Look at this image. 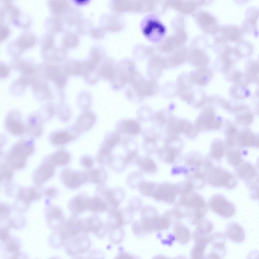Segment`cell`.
I'll return each instance as SVG.
<instances>
[{"instance_id": "obj_1", "label": "cell", "mask_w": 259, "mask_h": 259, "mask_svg": "<svg viewBox=\"0 0 259 259\" xmlns=\"http://www.w3.org/2000/svg\"><path fill=\"white\" fill-rule=\"evenodd\" d=\"M208 181L211 186L232 189L236 186L237 179L232 174L220 166H214L208 172Z\"/></svg>"}, {"instance_id": "obj_2", "label": "cell", "mask_w": 259, "mask_h": 259, "mask_svg": "<svg viewBox=\"0 0 259 259\" xmlns=\"http://www.w3.org/2000/svg\"><path fill=\"white\" fill-rule=\"evenodd\" d=\"M137 71L134 63L128 60H124L115 66L114 78L111 81L115 90L123 88L129 82Z\"/></svg>"}, {"instance_id": "obj_3", "label": "cell", "mask_w": 259, "mask_h": 259, "mask_svg": "<svg viewBox=\"0 0 259 259\" xmlns=\"http://www.w3.org/2000/svg\"><path fill=\"white\" fill-rule=\"evenodd\" d=\"M129 83L136 96L139 98L152 96L158 91V85L155 80H146L137 71Z\"/></svg>"}, {"instance_id": "obj_4", "label": "cell", "mask_w": 259, "mask_h": 259, "mask_svg": "<svg viewBox=\"0 0 259 259\" xmlns=\"http://www.w3.org/2000/svg\"><path fill=\"white\" fill-rule=\"evenodd\" d=\"M34 146L30 141L22 140L14 145L9 154L11 165L15 168H20L25 165V159L33 152Z\"/></svg>"}, {"instance_id": "obj_5", "label": "cell", "mask_w": 259, "mask_h": 259, "mask_svg": "<svg viewBox=\"0 0 259 259\" xmlns=\"http://www.w3.org/2000/svg\"><path fill=\"white\" fill-rule=\"evenodd\" d=\"M208 205L212 211L224 218L231 217L235 212L234 204L220 194L212 196L209 199Z\"/></svg>"}, {"instance_id": "obj_6", "label": "cell", "mask_w": 259, "mask_h": 259, "mask_svg": "<svg viewBox=\"0 0 259 259\" xmlns=\"http://www.w3.org/2000/svg\"><path fill=\"white\" fill-rule=\"evenodd\" d=\"M91 245L90 240L86 234L80 233L66 239L64 245L68 254L75 256L87 251Z\"/></svg>"}, {"instance_id": "obj_7", "label": "cell", "mask_w": 259, "mask_h": 259, "mask_svg": "<svg viewBox=\"0 0 259 259\" xmlns=\"http://www.w3.org/2000/svg\"><path fill=\"white\" fill-rule=\"evenodd\" d=\"M236 176L243 180L249 189L258 186V175L254 166L247 161L242 162L235 167Z\"/></svg>"}, {"instance_id": "obj_8", "label": "cell", "mask_w": 259, "mask_h": 259, "mask_svg": "<svg viewBox=\"0 0 259 259\" xmlns=\"http://www.w3.org/2000/svg\"><path fill=\"white\" fill-rule=\"evenodd\" d=\"M242 31L239 28L232 25L219 26L214 35L216 45L225 46L229 42L238 41L241 40Z\"/></svg>"}, {"instance_id": "obj_9", "label": "cell", "mask_w": 259, "mask_h": 259, "mask_svg": "<svg viewBox=\"0 0 259 259\" xmlns=\"http://www.w3.org/2000/svg\"><path fill=\"white\" fill-rule=\"evenodd\" d=\"M226 237L223 233L216 232L210 234L209 244L210 245V252L206 257L208 258H222L226 255L225 246Z\"/></svg>"}, {"instance_id": "obj_10", "label": "cell", "mask_w": 259, "mask_h": 259, "mask_svg": "<svg viewBox=\"0 0 259 259\" xmlns=\"http://www.w3.org/2000/svg\"><path fill=\"white\" fill-rule=\"evenodd\" d=\"M140 222L144 232L159 230L160 219L152 207L146 206L141 209Z\"/></svg>"}, {"instance_id": "obj_11", "label": "cell", "mask_w": 259, "mask_h": 259, "mask_svg": "<svg viewBox=\"0 0 259 259\" xmlns=\"http://www.w3.org/2000/svg\"><path fill=\"white\" fill-rule=\"evenodd\" d=\"M83 219L72 215L65 221L59 230L66 240L80 233H83Z\"/></svg>"}, {"instance_id": "obj_12", "label": "cell", "mask_w": 259, "mask_h": 259, "mask_svg": "<svg viewBox=\"0 0 259 259\" xmlns=\"http://www.w3.org/2000/svg\"><path fill=\"white\" fill-rule=\"evenodd\" d=\"M61 177L64 185L72 189L77 188L87 182L85 172L75 171L68 168L63 170Z\"/></svg>"}, {"instance_id": "obj_13", "label": "cell", "mask_w": 259, "mask_h": 259, "mask_svg": "<svg viewBox=\"0 0 259 259\" xmlns=\"http://www.w3.org/2000/svg\"><path fill=\"white\" fill-rule=\"evenodd\" d=\"M85 222L87 232H91L100 238H103L109 230L107 223H103L95 213L86 218Z\"/></svg>"}, {"instance_id": "obj_14", "label": "cell", "mask_w": 259, "mask_h": 259, "mask_svg": "<svg viewBox=\"0 0 259 259\" xmlns=\"http://www.w3.org/2000/svg\"><path fill=\"white\" fill-rule=\"evenodd\" d=\"M79 135L72 126L53 132L50 136V140L54 145L60 146L75 139Z\"/></svg>"}, {"instance_id": "obj_15", "label": "cell", "mask_w": 259, "mask_h": 259, "mask_svg": "<svg viewBox=\"0 0 259 259\" xmlns=\"http://www.w3.org/2000/svg\"><path fill=\"white\" fill-rule=\"evenodd\" d=\"M46 222L49 228L54 230H60L65 219L62 211L58 207L50 206L45 211Z\"/></svg>"}, {"instance_id": "obj_16", "label": "cell", "mask_w": 259, "mask_h": 259, "mask_svg": "<svg viewBox=\"0 0 259 259\" xmlns=\"http://www.w3.org/2000/svg\"><path fill=\"white\" fill-rule=\"evenodd\" d=\"M90 198L84 194H80L71 199L68 204V208L72 215L78 216L89 210Z\"/></svg>"}, {"instance_id": "obj_17", "label": "cell", "mask_w": 259, "mask_h": 259, "mask_svg": "<svg viewBox=\"0 0 259 259\" xmlns=\"http://www.w3.org/2000/svg\"><path fill=\"white\" fill-rule=\"evenodd\" d=\"M125 196L124 190L121 187H117L109 189L105 198L107 210L117 209Z\"/></svg>"}, {"instance_id": "obj_18", "label": "cell", "mask_w": 259, "mask_h": 259, "mask_svg": "<svg viewBox=\"0 0 259 259\" xmlns=\"http://www.w3.org/2000/svg\"><path fill=\"white\" fill-rule=\"evenodd\" d=\"M5 125L8 131L13 135H21L25 132L24 126L17 112H11L8 114L5 120Z\"/></svg>"}, {"instance_id": "obj_19", "label": "cell", "mask_w": 259, "mask_h": 259, "mask_svg": "<svg viewBox=\"0 0 259 259\" xmlns=\"http://www.w3.org/2000/svg\"><path fill=\"white\" fill-rule=\"evenodd\" d=\"M96 120V116L93 112L84 111L78 117L73 126L75 130L79 134L91 128Z\"/></svg>"}, {"instance_id": "obj_20", "label": "cell", "mask_w": 259, "mask_h": 259, "mask_svg": "<svg viewBox=\"0 0 259 259\" xmlns=\"http://www.w3.org/2000/svg\"><path fill=\"white\" fill-rule=\"evenodd\" d=\"M224 231L227 237L234 242L241 243L245 239L244 230L237 223L231 222L228 223L225 226Z\"/></svg>"}, {"instance_id": "obj_21", "label": "cell", "mask_w": 259, "mask_h": 259, "mask_svg": "<svg viewBox=\"0 0 259 259\" xmlns=\"http://www.w3.org/2000/svg\"><path fill=\"white\" fill-rule=\"evenodd\" d=\"M1 242L2 251L5 254H8L9 257L15 258L21 255V253L19 251L20 242L16 238L9 235L7 239Z\"/></svg>"}, {"instance_id": "obj_22", "label": "cell", "mask_w": 259, "mask_h": 259, "mask_svg": "<svg viewBox=\"0 0 259 259\" xmlns=\"http://www.w3.org/2000/svg\"><path fill=\"white\" fill-rule=\"evenodd\" d=\"M190 74L194 83L202 86L207 84L213 76L212 71L205 67L196 69Z\"/></svg>"}, {"instance_id": "obj_23", "label": "cell", "mask_w": 259, "mask_h": 259, "mask_svg": "<svg viewBox=\"0 0 259 259\" xmlns=\"http://www.w3.org/2000/svg\"><path fill=\"white\" fill-rule=\"evenodd\" d=\"M147 64L149 76L150 79L155 80L160 76L162 69L165 67L163 59L157 57H150Z\"/></svg>"}, {"instance_id": "obj_24", "label": "cell", "mask_w": 259, "mask_h": 259, "mask_svg": "<svg viewBox=\"0 0 259 259\" xmlns=\"http://www.w3.org/2000/svg\"><path fill=\"white\" fill-rule=\"evenodd\" d=\"M117 129L120 133H125L132 135H137L141 131L139 123L133 119H126L119 122Z\"/></svg>"}, {"instance_id": "obj_25", "label": "cell", "mask_w": 259, "mask_h": 259, "mask_svg": "<svg viewBox=\"0 0 259 259\" xmlns=\"http://www.w3.org/2000/svg\"><path fill=\"white\" fill-rule=\"evenodd\" d=\"M50 163L42 165L37 170L34 175V179L37 183H40L46 181L53 175L54 165Z\"/></svg>"}, {"instance_id": "obj_26", "label": "cell", "mask_w": 259, "mask_h": 259, "mask_svg": "<svg viewBox=\"0 0 259 259\" xmlns=\"http://www.w3.org/2000/svg\"><path fill=\"white\" fill-rule=\"evenodd\" d=\"M85 172L87 182L99 185L104 184L107 177V172L103 168L92 169Z\"/></svg>"}, {"instance_id": "obj_27", "label": "cell", "mask_w": 259, "mask_h": 259, "mask_svg": "<svg viewBox=\"0 0 259 259\" xmlns=\"http://www.w3.org/2000/svg\"><path fill=\"white\" fill-rule=\"evenodd\" d=\"M201 20L205 31L214 35L219 27L216 18L212 14L205 12L202 14Z\"/></svg>"}, {"instance_id": "obj_28", "label": "cell", "mask_w": 259, "mask_h": 259, "mask_svg": "<svg viewBox=\"0 0 259 259\" xmlns=\"http://www.w3.org/2000/svg\"><path fill=\"white\" fill-rule=\"evenodd\" d=\"M213 228V224L210 221L206 219L202 220L199 223L195 230L194 234L195 237L197 239L209 238Z\"/></svg>"}, {"instance_id": "obj_29", "label": "cell", "mask_w": 259, "mask_h": 259, "mask_svg": "<svg viewBox=\"0 0 259 259\" xmlns=\"http://www.w3.org/2000/svg\"><path fill=\"white\" fill-rule=\"evenodd\" d=\"M71 158L68 152L63 148L54 153L50 157V161L55 165L64 166L70 162Z\"/></svg>"}, {"instance_id": "obj_30", "label": "cell", "mask_w": 259, "mask_h": 259, "mask_svg": "<svg viewBox=\"0 0 259 259\" xmlns=\"http://www.w3.org/2000/svg\"><path fill=\"white\" fill-rule=\"evenodd\" d=\"M42 119L37 114L31 115L28 120L27 128L30 134L34 136H39L41 132Z\"/></svg>"}, {"instance_id": "obj_31", "label": "cell", "mask_w": 259, "mask_h": 259, "mask_svg": "<svg viewBox=\"0 0 259 259\" xmlns=\"http://www.w3.org/2000/svg\"><path fill=\"white\" fill-rule=\"evenodd\" d=\"M89 210L96 214L101 213L106 211V204L105 199L96 194L90 198Z\"/></svg>"}, {"instance_id": "obj_32", "label": "cell", "mask_w": 259, "mask_h": 259, "mask_svg": "<svg viewBox=\"0 0 259 259\" xmlns=\"http://www.w3.org/2000/svg\"><path fill=\"white\" fill-rule=\"evenodd\" d=\"M247 86L239 82H235L230 89L231 95L235 98L243 99L249 97L250 93Z\"/></svg>"}, {"instance_id": "obj_33", "label": "cell", "mask_w": 259, "mask_h": 259, "mask_svg": "<svg viewBox=\"0 0 259 259\" xmlns=\"http://www.w3.org/2000/svg\"><path fill=\"white\" fill-rule=\"evenodd\" d=\"M144 33L147 36H152L155 34H162L165 29L163 26L158 21L149 20L146 24L143 29Z\"/></svg>"}, {"instance_id": "obj_34", "label": "cell", "mask_w": 259, "mask_h": 259, "mask_svg": "<svg viewBox=\"0 0 259 259\" xmlns=\"http://www.w3.org/2000/svg\"><path fill=\"white\" fill-rule=\"evenodd\" d=\"M144 181V179L143 175L141 172L133 171L130 173L127 176L126 182L127 185L132 188L138 187Z\"/></svg>"}, {"instance_id": "obj_35", "label": "cell", "mask_w": 259, "mask_h": 259, "mask_svg": "<svg viewBox=\"0 0 259 259\" xmlns=\"http://www.w3.org/2000/svg\"><path fill=\"white\" fill-rule=\"evenodd\" d=\"M137 165L141 172L153 173L156 170V167L154 162L148 157L141 158Z\"/></svg>"}, {"instance_id": "obj_36", "label": "cell", "mask_w": 259, "mask_h": 259, "mask_svg": "<svg viewBox=\"0 0 259 259\" xmlns=\"http://www.w3.org/2000/svg\"><path fill=\"white\" fill-rule=\"evenodd\" d=\"M177 82L178 90L181 91L190 89L194 83L190 74L186 73L181 74L178 78Z\"/></svg>"}, {"instance_id": "obj_37", "label": "cell", "mask_w": 259, "mask_h": 259, "mask_svg": "<svg viewBox=\"0 0 259 259\" xmlns=\"http://www.w3.org/2000/svg\"><path fill=\"white\" fill-rule=\"evenodd\" d=\"M234 47L240 58L248 57L253 52V47L248 42L241 40L237 42Z\"/></svg>"}, {"instance_id": "obj_38", "label": "cell", "mask_w": 259, "mask_h": 259, "mask_svg": "<svg viewBox=\"0 0 259 259\" xmlns=\"http://www.w3.org/2000/svg\"><path fill=\"white\" fill-rule=\"evenodd\" d=\"M112 157L111 151L101 145L96 156L97 162L101 165L110 164Z\"/></svg>"}, {"instance_id": "obj_39", "label": "cell", "mask_w": 259, "mask_h": 259, "mask_svg": "<svg viewBox=\"0 0 259 259\" xmlns=\"http://www.w3.org/2000/svg\"><path fill=\"white\" fill-rule=\"evenodd\" d=\"M107 223L110 228H118L122 226L121 220L117 209L107 211Z\"/></svg>"}, {"instance_id": "obj_40", "label": "cell", "mask_w": 259, "mask_h": 259, "mask_svg": "<svg viewBox=\"0 0 259 259\" xmlns=\"http://www.w3.org/2000/svg\"><path fill=\"white\" fill-rule=\"evenodd\" d=\"M189 61L192 64L201 67H205L210 62L209 58L202 52L193 54L189 58Z\"/></svg>"}, {"instance_id": "obj_41", "label": "cell", "mask_w": 259, "mask_h": 259, "mask_svg": "<svg viewBox=\"0 0 259 259\" xmlns=\"http://www.w3.org/2000/svg\"><path fill=\"white\" fill-rule=\"evenodd\" d=\"M259 70L258 62L254 61L249 62L247 66L246 74L251 82L258 81Z\"/></svg>"}, {"instance_id": "obj_42", "label": "cell", "mask_w": 259, "mask_h": 259, "mask_svg": "<svg viewBox=\"0 0 259 259\" xmlns=\"http://www.w3.org/2000/svg\"><path fill=\"white\" fill-rule=\"evenodd\" d=\"M19 195V198L26 203L36 200L39 196V194L33 188L21 189Z\"/></svg>"}, {"instance_id": "obj_43", "label": "cell", "mask_w": 259, "mask_h": 259, "mask_svg": "<svg viewBox=\"0 0 259 259\" xmlns=\"http://www.w3.org/2000/svg\"><path fill=\"white\" fill-rule=\"evenodd\" d=\"M54 231L49 237V243L52 247L59 248L64 245L66 240L59 230Z\"/></svg>"}, {"instance_id": "obj_44", "label": "cell", "mask_w": 259, "mask_h": 259, "mask_svg": "<svg viewBox=\"0 0 259 259\" xmlns=\"http://www.w3.org/2000/svg\"><path fill=\"white\" fill-rule=\"evenodd\" d=\"M109 165L114 171L120 172L125 169L127 164L125 158L119 156H112Z\"/></svg>"}, {"instance_id": "obj_45", "label": "cell", "mask_w": 259, "mask_h": 259, "mask_svg": "<svg viewBox=\"0 0 259 259\" xmlns=\"http://www.w3.org/2000/svg\"><path fill=\"white\" fill-rule=\"evenodd\" d=\"M109 237L111 242L115 244L122 242L124 236L123 229L121 227L115 228H110Z\"/></svg>"}, {"instance_id": "obj_46", "label": "cell", "mask_w": 259, "mask_h": 259, "mask_svg": "<svg viewBox=\"0 0 259 259\" xmlns=\"http://www.w3.org/2000/svg\"><path fill=\"white\" fill-rule=\"evenodd\" d=\"M155 185L152 182H143L138 187L140 193L143 195L148 196L152 195L154 190Z\"/></svg>"}, {"instance_id": "obj_47", "label": "cell", "mask_w": 259, "mask_h": 259, "mask_svg": "<svg viewBox=\"0 0 259 259\" xmlns=\"http://www.w3.org/2000/svg\"><path fill=\"white\" fill-rule=\"evenodd\" d=\"M121 220L122 226L132 222L133 219V212L127 208L118 209Z\"/></svg>"}, {"instance_id": "obj_48", "label": "cell", "mask_w": 259, "mask_h": 259, "mask_svg": "<svg viewBox=\"0 0 259 259\" xmlns=\"http://www.w3.org/2000/svg\"><path fill=\"white\" fill-rule=\"evenodd\" d=\"M175 233L179 240L183 243L187 242L190 239L189 233L185 227H177V229H176Z\"/></svg>"}, {"instance_id": "obj_49", "label": "cell", "mask_w": 259, "mask_h": 259, "mask_svg": "<svg viewBox=\"0 0 259 259\" xmlns=\"http://www.w3.org/2000/svg\"><path fill=\"white\" fill-rule=\"evenodd\" d=\"M142 205V202L141 199L137 197L133 196L129 199L127 208L133 212L140 209Z\"/></svg>"}, {"instance_id": "obj_50", "label": "cell", "mask_w": 259, "mask_h": 259, "mask_svg": "<svg viewBox=\"0 0 259 259\" xmlns=\"http://www.w3.org/2000/svg\"><path fill=\"white\" fill-rule=\"evenodd\" d=\"M228 161L232 166L235 167L240 164L243 160L241 156L238 153L233 152L228 153Z\"/></svg>"}, {"instance_id": "obj_51", "label": "cell", "mask_w": 259, "mask_h": 259, "mask_svg": "<svg viewBox=\"0 0 259 259\" xmlns=\"http://www.w3.org/2000/svg\"><path fill=\"white\" fill-rule=\"evenodd\" d=\"M34 39L32 36L25 35L20 39L18 44L21 48H26L32 46L34 44Z\"/></svg>"}, {"instance_id": "obj_52", "label": "cell", "mask_w": 259, "mask_h": 259, "mask_svg": "<svg viewBox=\"0 0 259 259\" xmlns=\"http://www.w3.org/2000/svg\"><path fill=\"white\" fill-rule=\"evenodd\" d=\"M12 212L11 208L5 204H1L0 219L1 220H5L9 218Z\"/></svg>"}, {"instance_id": "obj_53", "label": "cell", "mask_w": 259, "mask_h": 259, "mask_svg": "<svg viewBox=\"0 0 259 259\" xmlns=\"http://www.w3.org/2000/svg\"><path fill=\"white\" fill-rule=\"evenodd\" d=\"M227 73V78L230 81L235 82H238L241 77V74L237 70L231 68L226 73Z\"/></svg>"}, {"instance_id": "obj_54", "label": "cell", "mask_w": 259, "mask_h": 259, "mask_svg": "<svg viewBox=\"0 0 259 259\" xmlns=\"http://www.w3.org/2000/svg\"><path fill=\"white\" fill-rule=\"evenodd\" d=\"M80 160L81 165L86 168L91 167L94 164L93 159L89 156H83L81 158Z\"/></svg>"}, {"instance_id": "obj_55", "label": "cell", "mask_w": 259, "mask_h": 259, "mask_svg": "<svg viewBox=\"0 0 259 259\" xmlns=\"http://www.w3.org/2000/svg\"><path fill=\"white\" fill-rule=\"evenodd\" d=\"M133 233L136 235H139L143 232L140 221H136L133 224L132 227Z\"/></svg>"}, {"instance_id": "obj_56", "label": "cell", "mask_w": 259, "mask_h": 259, "mask_svg": "<svg viewBox=\"0 0 259 259\" xmlns=\"http://www.w3.org/2000/svg\"><path fill=\"white\" fill-rule=\"evenodd\" d=\"M2 172L1 173V177H2V178L5 177V178L7 179L10 178L12 175V170L7 167H2Z\"/></svg>"}, {"instance_id": "obj_57", "label": "cell", "mask_w": 259, "mask_h": 259, "mask_svg": "<svg viewBox=\"0 0 259 259\" xmlns=\"http://www.w3.org/2000/svg\"><path fill=\"white\" fill-rule=\"evenodd\" d=\"M8 33L7 29L5 27L2 26L0 29V40H3L7 36Z\"/></svg>"}, {"instance_id": "obj_58", "label": "cell", "mask_w": 259, "mask_h": 259, "mask_svg": "<svg viewBox=\"0 0 259 259\" xmlns=\"http://www.w3.org/2000/svg\"><path fill=\"white\" fill-rule=\"evenodd\" d=\"M46 193L48 196L50 197H54L56 195L57 191L56 189L54 188H51L48 189Z\"/></svg>"}, {"instance_id": "obj_59", "label": "cell", "mask_w": 259, "mask_h": 259, "mask_svg": "<svg viewBox=\"0 0 259 259\" xmlns=\"http://www.w3.org/2000/svg\"><path fill=\"white\" fill-rule=\"evenodd\" d=\"M133 257L129 254L123 253L117 256L118 258H132Z\"/></svg>"}, {"instance_id": "obj_60", "label": "cell", "mask_w": 259, "mask_h": 259, "mask_svg": "<svg viewBox=\"0 0 259 259\" xmlns=\"http://www.w3.org/2000/svg\"><path fill=\"white\" fill-rule=\"evenodd\" d=\"M66 78L63 76H58L57 78V82L60 84H63L66 81Z\"/></svg>"}, {"instance_id": "obj_61", "label": "cell", "mask_w": 259, "mask_h": 259, "mask_svg": "<svg viewBox=\"0 0 259 259\" xmlns=\"http://www.w3.org/2000/svg\"><path fill=\"white\" fill-rule=\"evenodd\" d=\"M191 185L190 184H188L184 187V189L185 191L188 192L191 190Z\"/></svg>"}, {"instance_id": "obj_62", "label": "cell", "mask_w": 259, "mask_h": 259, "mask_svg": "<svg viewBox=\"0 0 259 259\" xmlns=\"http://www.w3.org/2000/svg\"><path fill=\"white\" fill-rule=\"evenodd\" d=\"M87 1V0H77L76 1V2L80 4L85 3Z\"/></svg>"}]
</instances>
